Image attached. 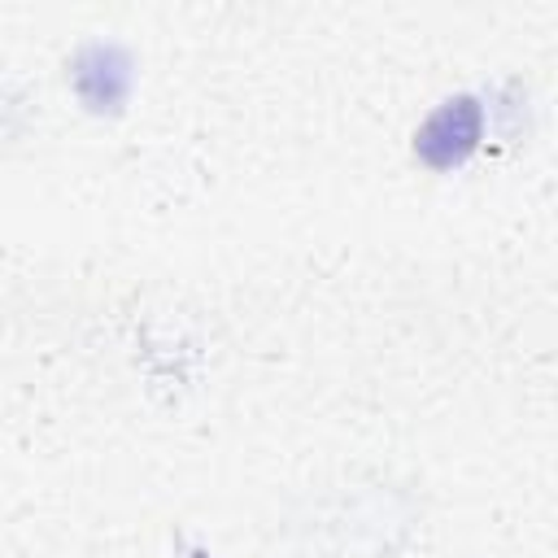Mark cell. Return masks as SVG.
<instances>
[{"instance_id":"cell-1","label":"cell","mask_w":558,"mask_h":558,"mask_svg":"<svg viewBox=\"0 0 558 558\" xmlns=\"http://www.w3.org/2000/svg\"><path fill=\"white\" fill-rule=\"evenodd\" d=\"M484 140V105L475 96H453L427 113V122L414 131V153L432 170L462 166Z\"/></svg>"},{"instance_id":"cell-2","label":"cell","mask_w":558,"mask_h":558,"mask_svg":"<svg viewBox=\"0 0 558 558\" xmlns=\"http://www.w3.org/2000/svg\"><path fill=\"white\" fill-rule=\"evenodd\" d=\"M70 87L92 113H118L131 96V57L118 44L92 39L70 61Z\"/></svg>"},{"instance_id":"cell-3","label":"cell","mask_w":558,"mask_h":558,"mask_svg":"<svg viewBox=\"0 0 558 558\" xmlns=\"http://www.w3.org/2000/svg\"><path fill=\"white\" fill-rule=\"evenodd\" d=\"M192 558H205V554H192Z\"/></svg>"}]
</instances>
